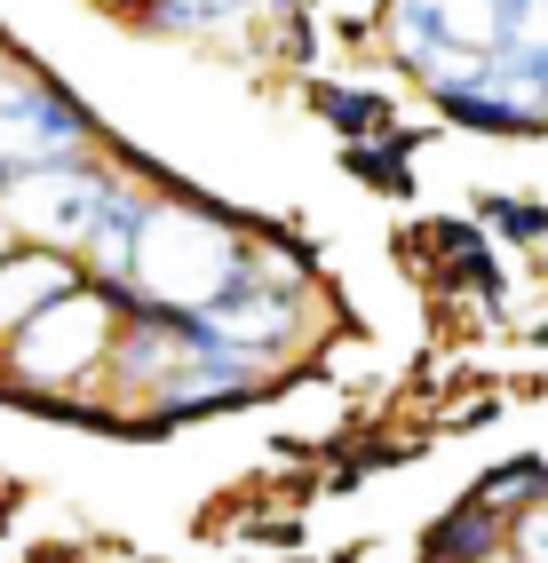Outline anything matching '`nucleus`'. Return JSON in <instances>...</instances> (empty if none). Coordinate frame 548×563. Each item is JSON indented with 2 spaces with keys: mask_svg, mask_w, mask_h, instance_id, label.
Listing matches in <instances>:
<instances>
[{
  "mask_svg": "<svg viewBox=\"0 0 548 563\" xmlns=\"http://www.w3.org/2000/svg\"><path fill=\"white\" fill-rule=\"evenodd\" d=\"M246 254H254V239L239 214L207 207V199H167L143 214L120 310H207L246 271Z\"/></svg>",
  "mask_w": 548,
  "mask_h": 563,
  "instance_id": "f257e3e1",
  "label": "nucleus"
},
{
  "mask_svg": "<svg viewBox=\"0 0 548 563\" xmlns=\"http://www.w3.org/2000/svg\"><path fill=\"white\" fill-rule=\"evenodd\" d=\"M120 333H128V310H120V294L112 286H80L72 302H56L48 318H32L17 342H9V397H72L88 382V373H112L120 357Z\"/></svg>",
  "mask_w": 548,
  "mask_h": 563,
  "instance_id": "f03ea898",
  "label": "nucleus"
},
{
  "mask_svg": "<svg viewBox=\"0 0 548 563\" xmlns=\"http://www.w3.org/2000/svg\"><path fill=\"white\" fill-rule=\"evenodd\" d=\"M120 191V175L103 159H56V167H24V183L0 199V231L24 246H56V254H88L103 199Z\"/></svg>",
  "mask_w": 548,
  "mask_h": 563,
  "instance_id": "7ed1b4c3",
  "label": "nucleus"
},
{
  "mask_svg": "<svg viewBox=\"0 0 548 563\" xmlns=\"http://www.w3.org/2000/svg\"><path fill=\"white\" fill-rule=\"evenodd\" d=\"M88 143H96V120L80 111V96H64L41 71L0 80V159L56 167V159H88Z\"/></svg>",
  "mask_w": 548,
  "mask_h": 563,
  "instance_id": "20e7f679",
  "label": "nucleus"
},
{
  "mask_svg": "<svg viewBox=\"0 0 548 563\" xmlns=\"http://www.w3.org/2000/svg\"><path fill=\"white\" fill-rule=\"evenodd\" d=\"M88 278H80V254H56V246H9L0 254V342H17L32 318H48L56 302H72Z\"/></svg>",
  "mask_w": 548,
  "mask_h": 563,
  "instance_id": "39448f33",
  "label": "nucleus"
},
{
  "mask_svg": "<svg viewBox=\"0 0 548 563\" xmlns=\"http://www.w3.org/2000/svg\"><path fill=\"white\" fill-rule=\"evenodd\" d=\"M501 548H508V523H501L493 508H478V500H461L453 516H437L429 540H421L429 563H493Z\"/></svg>",
  "mask_w": 548,
  "mask_h": 563,
  "instance_id": "423d86ee",
  "label": "nucleus"
},
{
  "mask_svg": "<svg viewBox=\"0 0 548 563\" xmlns=\"http://www.w3.org/2000/svg\"><path fill=\"white\" fill-rule=\"evenodd\" d=\"M469 500H478V508H493L501 523H517V516L548 508V461H508V468H485Z\"/></svg>",
  "mask_w": 548,
  "mask_h": 563,
  "instance_id": "0eeeda50",
  "label": "nucleus"
},
{
  "mask_svg": "<svg viewBox=\"0 0 548 563\" xmlns=\"http://www.w3.org/2000/svg\"><path fill=\"white\" fill-rule=\"evenodd\" d=\"M310 111H318L326 128H342L350 143H382V135H390V103H382V96H365V88L318 80V88H310Z\"/></svg>",
  "mask_w": 548,
  "mask_h": 563,
  "instance_id": "6e6552de",
  "label": "nucleus"
},
{
  "mask_svg": "<svg viewBox=\"0 0 548 563\" xmlns=\"http://www.w3.org/2000/svg\"><path fill=\"white\" fill-rule=\"evenodd\" d=\"M350 175L365 183V191H390V199H406L414 191V143L406 135H382V143H350Z\"/></svg>",
  "mask_w": 548,
  "mask_h": 563,
  "instance_id": "1a4fd4ad",
  "label": "nucleus"
},
{
  "mask_svg": "<svg viewBox=\"0 0 548 563\" xmlns=\"http://www.w3.org/2000/svg\"><path fill=\"white\" fill-rule=\"evenodd\" d=\"M485 222L501 239H517V246H540L548 239V207H533V199H485Z\"/></svg>",
  "mask_w": 548,
  "mask_h": 563,
  "instance_id": "9d476101",
  "label": "nucleus"
},
{
  "mask_svg": "<svg viewBox=\"0 0 548 563\" xmlns=\"http://www.w3.org/2000/svg\"><path fill=\"white\" fill-rule=\"evenodd\" d=\"M246 0H152V24H223V16H239Z\"/></svg>",
  "mask_w": 548,
  "mask_h": 563,
  "instance_id": "9b49d317",
  "label": "nucleus"
},
{
  "mask_svg": "<svg viewBox=\"0 0 548 563\" xmlns=\"http://www.w3.org/2000/svg\"><path fill=\"white\" fill-rule=\"evenodd\" d=\"M508 555H517V563H548V508L508 523Z\"/></svg>",
  "mask_w": 548,
  "mask_h": 563,
  "instance_id": "f8f14e48",
  "label": "nucleus"
},
{
  "mask_svg": "<svg viewBox=\"0 0 548 563\" xmlns=\"http://www.w3.org/2000/svg\"><path fill=\"white\" fill-rule=\"evenodd\" d=\"M17 183H24V167H17V159H0V199H9Z\"/></svg>",
  "mask_w": 548,
  "mask_h": 563,
  "instance_id": "ddd939ff",
  "label": "nucleus"
},
{
  "mask_svg": "<svg viewBox=\"0 0 548 563\" xmlns=\"http://www.w3.org/2000/svg\"><path fill=\"white\" fill-rule=\"evenodd\" d=\"M278 9H286V16H303V9H310V0H278Z\"/></svg>",
  "mask_w": 548,
  "mask_h": 563,
  "instance_id": "4468645a",
  "label": "nucleus"
},
{
  "mask_svg": "<svg viewBox=\"0 0 548 563\" xmlns=\"http://www.w3.org/2000/svg\"><path fill=\"white\" fill-rule=\"evenodd\" d=\"M112 9H152V0H112Z\"/></svg>",
  "mask_w": 548,
  "mask_h": 563,
  "instance_id": "2eb2a0df",
  "label": "nucleus"
},
{
  "mask_svg": "<svg viewBox=\"0 0 548 563\" xmlns=\"http://www.w3.org/2000/svg\"><path fill=\"white\" fill-rule=\"evenodd\" d=\"M9 246H17V239H9V231H0V254H9Z\"/></svg>",
  "mask_w": 548,
  "mask_h": 563,
  "instance_id": "dca6fc26",
  "label": "nucleus"
}]
</instances>
